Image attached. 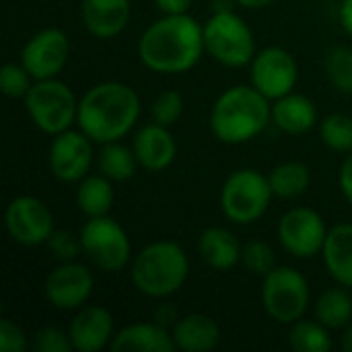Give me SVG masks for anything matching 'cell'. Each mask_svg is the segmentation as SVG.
<instances>
[{
	"label": "cell",
	"mask_w": 352,
	"mask_h": 352,
	"mask_svg": "<svg viewBox=\"0 0 352 352\" xmlns=\"http://www.w3.org/2000/svg\"><path fill=\"white\" fill-rule=\"evenodd\" d=\"M204 52V29L188 12L157 19L138 39V56L142 64L161 74H182L192 70Z\"/></svg>",
	"instance_id": "1"
},
{
	"label": "cell",
	"mask_w": 352,
	"mask_h": 352,
	"mask_svg": "<svg viewBox=\"0 0 352 352\" xmlns=\"http://www.w3.org/2000/svg\"><path fill=\"white\" fill-rule=\"evenodd\" d=\"M140 116L138 93L118 80L91 87L78 101V128L97 144L124 138Z\"/></svg>",
	"instance_id": "2"
},
{
	"label": "cell",
	"mask_w": 352,
	"mask_h": 352,
	"mask_svg": "<svg viewBox=\"0 0 352 352\" xmlns=\"http://www.w3.org/2000/svg\"><path fill=\"white\" fill-rule=\"evenodd\" d=\"M270 122V99L248 85L227 89L210 111V130L225 144H243L262 134Z\"/></svg>",
	"instance_id": "3"
},
{
	"label": "cell",
	"mask_w": 352,
	"mask_h": 352,
	"mask_svg": "<svg viewBox=\"0 0 352 352\" xmlns=\"http://www.w3.org/2000/svg\"><path fill=\"white\" fill-rule=\"evenodd\" d=\"M190 274V260L175 241H153L132 262L134 287L151 299H167L177 293Z\"/></svg>",
	"instance_id": "4"
},
{
	"label": "cell",
	"mask_w": 352,
	"mask_h": 352,
	"mask_svg": "<svg viewBox=\"0 0 352 352\" xmlns=\"http://www.w3.org/2000/svg\"><path fill=\"white\" fill-rule=\"evenodd\" d=\"M23 101L31 122L50 136L70 130L78 118V101L72 89L58 78L35 80Z\"/></svg>",
	"instance_id": "5"
},
{
	"label": "cell",
	"mask_w": 352,
	"mask_h": 352,
	"mask_svg": "<svg viewBox=\"0 0 352 352\" xmlns=\"http://www.w3.org/2000/svg\"><path fill=\"white\" fill-rule=\"evenodd\" d=\"M272 196L268 175L250 167L237 169L223 184L221 208L231 223L252 225L264 217Z\"/></svg>",
	"instance_id": "6"
},
{
	"label": "cell",
	"mask_w": 352,
	"mask_h": 352,
	"mask_svg": "<svg viewBox=\"0 0 352 352\" xmlns=\"http://www.w3.org/2000/svg\"><path fill=\"white\" fill-rule=\"evenodd\" d=\"M204 50L225 66L241 68L256 56V39L248 23L233 10L214 12L204 25Z\"/></svg>",
	"instance_id": "7"
},
{
	"label": "cell",
	"mask_w": 352,
	"mask_h": 352,
	"mask_svg": "<svg viewBox=\"0 0 352 352\" xmlns=\"http://www.w3.org/2000/svg\"><path fill=\"white\" fill-rule=\"evenodd\" d=\"M262 303L274 322L291 326L301 320L309 307V285L299 270L276 266L264 276Z\"/></svg>",
	"instance_id": "8"
},
{
	"label": "cell",
	"mask_w": 352,
	"mask_h": 352,
	"mask_svg": "<svg viewBox=\"0 0 352 352\" xmlns=\"http://www.w3.org/2000/svg\"><path fill=\"white\" fill-rule=\"evenodd\" d=\"M80 243L87 258L103 272H120L128 266L132 245L124 227L111 217H93L80 229Z\"/></svg>",
	"instance_id": "9"
},
{
	"label": "cell",
	"mask_w": 352,
	"mask_h": 352,
	"mask_svg": "<svg viewBox=\"0 0 352 352\" xmlns=\"http://www.w3.org/2000/svg\"><path fill=\"white\" fill-rule=\"evenodd\" d=\"M252 87H256L264 97L276 101L293 93L299 80V66L291 52L278 45L264 47L256 52L252 64Z\"/></svg>",
	"instance_id": "10"
},
{
	"label": "cell",
	"mask_w": 352,
	"mask_h": 352,
	"mask_svg": "<svg viewBox=\"0 0 352 352\" xmlns=\"http://www.w3.org/2000/svg\"><path fill=\"white\" fill-rule=\"evenodd\" d=\"M328 237V227L320 212L307 206H295L278 223V239L283 248L299 258L307 260L322 254Z\"/></svg>",
	"instance_id": "11"
},
{
	"label": "cell",
	"mask_w": 352,
	"mask_h": 352,
	"mask_svg": "<svg viewBox=\"0 0 352 352\" xmlns=\"http://www.w3.org/2000/svg\"><path fill=\"white\" fill-rule=\"evenodd\" d=\"M8 235L25 245L35 248L47 243L54 229V214L50 206L35 196H19L6 206L4 214Z\"/></svg>",
	"instance_id": "12"
},
{
	"label": "cell",
	"mask_w": 352,
	"mask_h": 352,
	"mask_svg": "<svg viewBox=\"0 0 352 352\" xmlns=\"http://www.w3.org/2000/svg\"><path fill=\"white\" fill-rule=\"evenodd\" d=\"M50 171L64 184H78L93 163V140L82 130L56 134L47 151Z\"/></svg>",
	"instance_id": "13"
},
{
	"label": "cell",
	"mask_w": 352,
	"mask_h": 352,
	"mask_svg": "<svg viewBox=\"0 0 352 352\" xmlns=\"http://www.w3.org/2000/svg\"><path fill=\"white\" fill-rule=\"evenodd\" d=\"M70 54V43L68 37L62 29L47 27L35 33L23 47L21 52V64L29 70L33 80H45V78H56Z\"/></svg>",
	"instance_id": "14"
},
{
	"label": "cell",
	"mask_w": 352,
	"mask_h": 352,
	"mask_svg": "<svg viewBox=\"0 0 352 352\" xmlns=\"http://www.w3.org/2000/svg\"><path fill=\"white\" fill-rule=\"evenodd\" d=\"M93 274L78 262H62L45 278V299L56 309H80L93 293Z\"/></svg>",
	"instance_id": "15"
},
{
	"label": "cell",
	"mask_w": 352,
	"mask_h": 352,
	"mask_svg": "<svg viewBox=\"0 0 352 352\" xmlns=\"http://www.w3.org/2000/svg\"><path fill=\"white\" fill-rule=\"evenodd\" d=\"M72 349L78 352H99L113 340V316L101 305H82L72 318L70 328Z\"/></svg>",
	"instance_id": "16"
},
{
	"label": "cell",
	"mask_w": 352,
	"mask_h": 352,
	"mask_svg": "<svg viewBox=\"0 0 352 352\" xmlns=\"http://www.w3.org/2000/svg\"><path fill=\"white\" fill-rule=\"evenodd\" d=\"M132 148L138 159V165L153 173L167 169L177 155V144L169 128L155 122L142 126L136 132Z\"/></svg>",
	"instance_id": "17"
},
{
	"label": "cell",
	"mask_w": 352,
	"mask_h": 352,
	"mask_svg": "<svg viewBox=\"0 0 352 352\" xmlns=\"http://www.w3.org/2000/svg\"><path fill=\"white\" fill-rule=\"evenodd\" d=\"M132 14L130 0H82L80 16L87 31L99 39L120 35Z\"/></svg>",
	"instance_id": "18"
},
{
	"label": "cell",
	"mask_w": 352,
	"mask_h": 352,
	"mask_svg": "<svg viewBox=\"0 0 352 352\" xmlns=\"http://www.w3.org/2000/svg\"><path fill=\"white\" fill-rule=\"evenodd\" d=\"M109 349L113 352H173L175 340L161 324H130L116 332Z\"/></svg>",
	"instance_id": "19"
},
{
	"label": "cell",
	"mask_w": 352,
	"mask_h": 352,
	"mask_svg": "<svg viewBox=\"0 0 352 352\" xmlns=\"http://www.w3.org/2000/svg\"><path fill=\"white\" fill-rule=\"evenodd\" d=\"M173 340L179 351H212L221 340L219 324L206 314H188L173 324Z\"/></svg>",
	"instance_id": "20"
},
{
	"label": "cell",
	"mask_w": 352,
	"mask_h": 352,
	"mask_svg": "<svg viewBox=\"0 0 352 352\" xmlns=\"http://www.w3.org/2000/svg\"><path fill=\"white\" fill-rule=\"evenodd\" d=\"M322 258L328 274L338 285L352 289V223L336 225L328 231Z\"/></svg>",
	"instance_id": "21"
},
{
	"label": "cell",
	"mask_w": 352,
	"mask_h": 352,
	"mask_svg": "<svg viewBox=\"0 0 352 352\" xmlns=\"http://www.w3.org/2000/svg\"><path fill=\"white\" fill-rule=\"evenodd\" d=\"M272 122L287 134H305L318 122V109L307 95L289 93L272 103Z\"/></svg>",
	"instance_id": "22"
},
{
	"label": "cell",
	"mask_w": 352,
	"mask_h": 352,
	"mask_svg": "<svg viewBox=\"0 0 352 352\" xmlns=\"http://www.w3.org/2000/svg\"><path fill=\"white\" fill-rule=\"evenodd\" d=\"M241 243L223 227H208L200 233L198 252L200 258L214 270H231L241 262Z\"/></svg>",
	"instance_id": "23"
},
{
	"label": "cell",
	"mask_w": 352,
	"mask_h": 352,
	"mask_svg": "<svg viewBox=\"0 0 352 352\" xmlns=\"http://www.w3.org/2000/svg\"><path fill=\"white\" fill-rule=\"evenodd\" d=\"M113 182L107 179L105 175H87L78 182L76 188V204L82 214L89 219L93 217H105L116 200L113 192Z\"/></svg>",
	"instance_id": "24"
},
{
	"label": "cell",
	"mask_w": 352,
	"mask_h": 352,
	"mask_svg": "<svg viewBox=\"0 0 352 352\" xmlns=\"http://www.w3.org/2000/svg\"><path fill=\"white\" fill-rule=\"evenodd\" d=\"M316 320L328 330H342L352 322V297L346 287L324 291L316 301Z\"/></svg>",
	"instance_id": "25"
},
{
	"label": "cell",
	"mask_w": 352,
	"mask_h": 352,
	"mask_svg": "<svg viewBox=\"0 0 352 352\" xmlns=\"http://www.w3.org/2000/svg\"><path fill=\"white\" fill-rule=\"evenodd\" d=\"M272 194L283 200L299 198L307 192L311 184V171L301 161H287L276 165L268 175Z\"/></svg>",
	"instance_id": "26"
},
{
	"label": "cell",
	"mask_w": 352,
	"mask_h": 352,
	"mask_svg": "<svg viewBox=\"0 0 352 352\" xmlns=\"http://www.w3.org/2000/svg\"><path fill=\"white\" fill-rule=\"evenodd\" d=\"M97 167H99V173L111 182H128L136 173L138 159L134 155V148H128L120 140H113V142L101 144Z\"/></svg>",
	"instance_id": "27"
},
{
	"label": "cell",
	"mask_w": 352,
	"mask_h": 352,
	"mask_svg": "<svg viewBox=\"0 0 352 352\" xmlns=\"http://www.w3.org/2000/svg\"><path fill=\"white\" fill-rule=\"evenodd\" d=\"M289 346L297 352H328L332 349V338L324 324L301 318L291 324Z\"/></svg>",
	"instance_id": "28"
},
{
	"label": "cell",
	"mask_w": 352,
	"mask_h": 352,
	"mask_svg": "<svg viewBox=\"0 0 352 352\" xmlns=\"http://www.w3.org/2000/svg\"><path fill=\"white\" fill-rule=\"evenodd\" d=\"M322 142L336 153H352V118L346 113H332L320 122Z\"/></svg>",
	"instance_id": "29"
},
{
	"label": "cell",
	"mask_w": 352,
	"mask_h": 352,
	"mask_svg": "<svg viewBox=\"0 0 352 352\" xmlns=\"http://www.w3.org/2000/svg\"><path fill=\"white\" fill-rule=\"evenodd\" d=\"M326 72L330 82L342 91L352 95V47L336 45L326 56Z\"/></svg>",
	"instance_id": "30"
},
{
	"label": "cell",
	"mask_w": 352,
	"mask_h": 352,
	"mask_svg": "<svg viewBox=\"0 0 352 352\" xmlns=\"http://www.w3.org/2000/svg\"><path fill=\"white\" fill-rule=\"evenodd\" d=\"M241 264L258 276H266L276 268V256L274 250L260 239H252L241 248Z\"/></svg>",
	"instance_id": "31"
},
{
	"label": "cell",
	"mask_w": 352,
	"mask_h": 352,
	"mask_svg": "<svg viewBox=\"0 0 352 352\" xmlns=\"http://www.w3.org/2000/svg\"><path fill=\"white\" fill-rule=\"evenodd\" d=\"M33 82V76L23 64L8 62L0 70V91L10 99H25Z\"/></svg>",
	"instance_id": "32"
},
{
	"label": "cell",
	"mask_w": 352,
	"mask_h": 352,
	"mask_svg": "<svg viewBox=\"0 0 352 352\" xmlns=\"http://www.w3.org/2000/svg\"><path fill=\"white\" fill-rule=\"evenodd\" d=\"M182 113H184V97L179 91H173V89L159 93L151 107L153 122L167 126V128L173 126L182 118Z\"/></svg>",
	"instance_id": "33"
},
{
	"label": "cell",
	"mask_w": 352,
	"mask_h": 352,
	"mask_svg": "<svg viewBox=\"0 0 352 352\" xmlns=\"http://www.w3.org/2000/svg\"><path fill=\"white\" fill-rule=\"evenodd\" d=\"M33 349L37 352H70L72 342H70V334H66L60 328L54 326H45L35 334V342Z\"/></svg>",
	"instance_id": "34"
},
{
	"label": "cell",
	"mask_w": 352,
	"mask_h": 352,
	"mask_svg": "<svg viewBox=\"0 0 352 352\" xmlns=\"http://www.w3.org/2000/svg\"><path fill=\"white\" fill-rule=\"evenodd\" d=\"M47 245L54 252V256L62 262H74L76 256L82 252L80 235L76 237L70 231H54L52 237L47 239Z\"/></svg>",
	"instance_id": "35"
},
{
	"label": "cell",
	"mask_w": 352,
	"mask_h": 352,
	"mask_svg": "<svg viewBox=\"0 0 352 352\" xmlns=\"http://www.w3.org/2000/svg\"><path fill=\"white\" fill-rule=\"evenodd\" d=\"M29 346L27 336L21 326L12 320L0 322V351L2 352H25Z\"/></svg>",
	"instance_id": "36"
},
{
	"label": "cell",
	"mask_w": 352,
	"mask_h": 352,
	"mask_svg": "<svg viewBox=\"0 0 352 352\" xmlns=\"http://www.w3.org/2000/svg\"><path fill=\"white\" fill-rule=\"evenodd\" d=\"M338 184H340L342 196L346 198L349 204H352V153H349L346 159L342 161V167L338 173Z\"/></svg>",
	"instance_id": "37"
},
{
	"label": "cell",
	"mask_w": 352,
	"mask_h": 352,
	"mask_svg": "<svg viewBox=\"0 0 352 352\" xmlns=\"http://www.w3.org/2000/svg\"><path fill=\"white\" fill-rule=\"evenodd\" d=\"M192 2L194 0H155L163 14H186L192 8Z\"/></svg>",
	"instance_id": "38"
},
{
	"label": "cell",
	"mask_w": 352,
	"mask_h": 352,
	"mask_svg": "<svg viewBox=\"0 0 352 352\" xmlns=\"http://www.w3.org/2000/svg\"><path fill=\"white\" fill-rule=\"evenodd\" d=\"M340 23H342V29L352 35V0H342L340 4Z\"/></svg>",
	"instance_id": "39"
},
{
	"label": "cell",
	"mask_w": 352,
	"mask_h": 352,
	"mask_svg": "<svg viewBox=\"0 0 352 352\" xmlns=\"http://www.w3.org/2000/svg\"><path fill=\"white\" fill-rule=\"evenodd\" d=\"M235 2L241 6H248V8H264V6L272 4L274 0H235Z\"/></svg>",
	"instance_id": "40"
},
{
	"label": "cell",
	"mask_w": 352,
	"mask_h": 352,
	"mask_svg": "<svg viewBox=\"0 0 352 352\" xmlns=\"http://www.w3.org/2000/svg\"><path fill=\"white\" fill-rule=\"evenodd\" d=\"M342 349L346 352H352V322L344 328V334H342Z\"/></svg>",
	"instance_id": "41"
}]
</instances>
